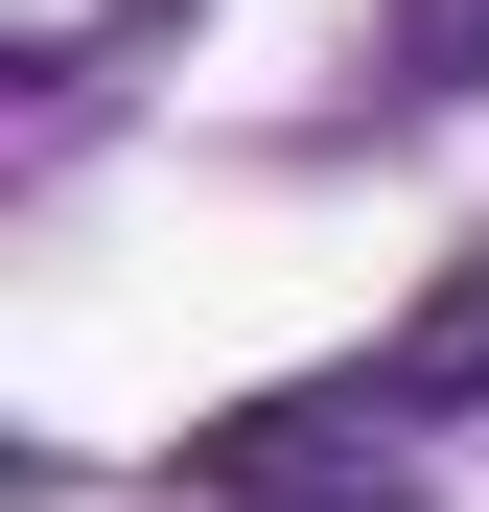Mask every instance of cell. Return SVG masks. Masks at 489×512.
<instances>
[{"label":"cell","instance_id":"cell-1","mask_svg":"<svg viewBox=\"0 0 489 512\" xmlns=\"http://www.w3.org/2000/svg\"><path fill=\"white\" fill-rule=\"evenodd\" d=\"M373 419H489V233H466L443 280H420V326H396V350H350L326 396H257L210 466H233V489H257V466H350Z\"/></svg>","mask_w":489,"mask_h":512},{"label":"cell","instance_id":"cell-2","mask_svg":"<svg viewBox=\"0 0 489 512\" xmlns=\"http://www.w3.org/2000/svg\"><path fill=\"white\" fill-rule=\"evenodd\" d=\"M373 117H489V0H373Z\"/></svg>","mask_w":489,"mask_h":512}]
</instances>
